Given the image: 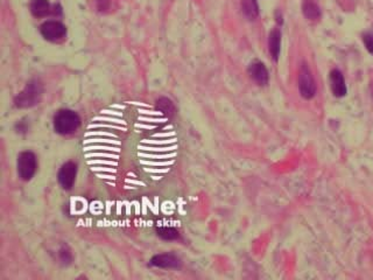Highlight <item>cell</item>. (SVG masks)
I'll return each mask as SVG.
<instances>
[{
	"label": "cell",
	"instance_id": "2",
	"mask_svg": "<svg viewBox=\"0 0 373 280\" xmlns=\"http://www.w3.org/2000/svg\"><path fill=\"white\" fill-rule=\"evenodd\" d=\"M44 93L42 84L38 81H32L26 88L18 95L16 98V105L18 108H31L40 102V98Z\"/></svg>",
	"mask_w": 373,
	"mask_h": 280
},
{
	"label": "cell",
	"instance_id": "7",
	"mask_svg": "<svg viewBox=\"0 0 373 280\" xmlns=\"http://www.w3.org/2000/svg\"><path fill=\"white\" fill-rule=\"evenodd\" d=\"M151 265L161 268H177L180 267V259L172 253L156 254L151 259Z\"/></svg>",
	"mask_w": 373,
	"mask_h": 280
},
{
	"label": "cell",
	"instance_id": "11",
	"mask_svg": "<svg viewBox=\"0 0 373 280\" xmlns=\"http://www.w3.org/2000/svg\"><path fill=\"white\" fill-rule=\"evenodd\" d=\"M302 12L309 20H317L321 17L319 7L312 0H304L303 4H302Z\"/></svg>",
	"mask_w": 373,
	"mask_h": 280
},
{
	"label": "cell",
	"instance_id": "13",
	"mask_svg": "<svg viewBox=\"0 0 373 280\" xmlns=\"http://www.w3.org/2000/svg\"><path fill=\"white\" fill-rule=\"evenodd\" d=\"M31 11L35 17H46L51 12V5L47 0H33L31 4Z\"/></svg>",
	"mask_w": 373,
	"mask_h": 280
},
{
	"label": "cell",
	"instance_id": "5",
	"mask_svg": "<svg viewBox=\"0 0 373 280\" xmlns=\"http://www.w3.org/2000/svg\"><path fill=\"white\" fill-rule=\"evenodd\" d=\"M40 32L46 40L48 41H59L65 38L67 33V28L60 21H46L40 28Z\"/></svg>",
	"mask_w": 373,
	"mask_h": 280
},
{
	"label": "cell",
	"instance_id": "9",
	"mask_svg": "<svg viewBox=\"0 0 373 280\" xmlns=\"http://www.w3.org/2000/svg\"><path fill=\"white\" fill-rule=\"evenodd\" d=\"M330 83H331L332 94L335 95L336 97H343V96H345L346 94L345 81H344V77L339 70L335 69L330 73Z\"/></svg>",
	"mask_w": 373,
	"mask_h": 280
},
{
	"label": "cell",
	"instance_id": "3",
	"mask_svg": "<svg viewBox=\"0 0 373 280\" xmlns=\"http://www.w3.org/2000/svg\"><path fill=\"white\" fill-rule=\"evenodd\" d=\"M37 171V157L30 151L23 152L18 158V174L25 181L31 180Z\"/></svg>",
	"mask_w": 373,
	"mask_h": 280
},
{
	"label": "cell",
	"instance_id": "15",
	"mask_svg": "<svg viewBox=\"0 0 373 280\" xmlns=\"http://www.w3.org/2000/svg\"><path fill=\"white\" fill-rule=\"evenodd\" d=\"M158 110L166 116H173L175 113V106L168 98H160L158 101Z\"/></svg>",
	"mask_w": 373,
	"mask_h": 280
},
{
	"label": "cell",
	"instance_id": "1",
	"mask_svg": "<svg viewBox=\"0 0 373 280\" xmlns=\"http://www.w3.org/2000/svg\"><path fill=\"white\" fill-rule=\"evenodd\" d=\"M80 125V116L72 110H60L54 118V129L60 134H72Z\"/></svg>",
	"mask_w": 373,
	"mask_h": 280
},
{
	"label": "cell",
	"instance_id": "8",
	"mask_svg": "<svg viewBox=\"0 0 373 280\" xmlns=\"http://www.w3.org/2000/svg\"><path fill=\"white\" fill-rule=\"evenodd\" d=\"M248 73L252 79L257 82L259 86H266L268 83V72L264 66V63L255 61L251 63L250 68H248Z\"/></svg>",
	"mask_w": 373,
	"mask_h": 280
},
{
	"label": "cell",
	"instance_id": "6",
	"mask_svg": "<svg viewBox=\"0 0 373 280\" xmlns=\"http://www.w3.org/2000/svg\"><path fill=\"white\" fill-rule=\"evenodd\" d=\"M76 174H77V166L75 162H66L65 165L62 166L61 169L59 172V182L60 185L62 186V188L65 189H72V187L74 186L75 179H76Z\"/></svg>",
	"mask_w": 373,
	"mask_h": 280
},
{
	"label": "cell",
	"instance_id": "17",
	"mask_svg": "<svg viewBox=\"0 0 373 280\" xmlns=\"http://www.w3.org/2000/svg\"><path fill=\"white\" fill-rule=\"evenodd\" d=\"M364 44H365V47H366L367 51L373 54V35L372 34L365 35Z\"/></svg>",
	"mask_w": 373,
	"mask_h": 280
},
{
	"label": "cell",
	"instance_id": "16",
	"mask_svg": "<svg viewBox=\"0 0 373 280\" xmlns=\"http://www.w3.org/2000/svg\"><path fill=\"white\" fill-rule=\"evenodd\" d=\"M59 258L63 264L67 265L72 261L73 256H72V253H70V251L67 249V246H62L61 249L59 250Z\"/></svg>",
	"mask_w": 373,
	"mask_h": 280
},
{
	"label": "cell",
	"instance_id": "12",
	"mask_svg": "<svg viewBox=\"0 0 373 280\" xmlns=\"http://www.w3.org/2000/svg\"><path fill=\"white\" fill-rule=\"evenodd\" d=\"M241 10L244 16L250 20H254L259 16L257 0H241Z\"/></svg>",
	"mask_w": 373,
	"mask_h": 280
},
{
	"label": "cell",
	"instance_id": "10",
	"mask_svg": "<svg viewBox=\"0 0 373 280\" xmlns=\"http://www.w3.org/2000/svg\"><path fill=\"white\" fill-rule=\"evenodd\" d=\"M269 53H271L273 60H278L280 54V47H281V33L279 30H273L269 34Z\"/></svg>",
	"mask_w": 373,
	"mask_h": 280
},
{
	"label": "cell",
	"instance_id": "4",
	"mask_svg": "<svg viewBox=\"0 0 373 280\" xmlns=\"http://www.w3.org/2000/svg\"><path fill=\"white\" fill-rule=\"evenodd\" d=\"M298 90L304 99H311L315 96V81L312 79L311 72L309 70L307 65L302 66L300 73H298Z\"/></svg>",
	"mask_w": 373,
	"mask_h": 280
},
{
	"label": "cell",
	"instance_id": "14",
	"mask_svg": "<svg viewBox=\"0 0 373 280\" xmlns=\"http://www.w3.org/2000/svg\"><path fill=\"white\" fill-rule=\"evenodd\" d=\"M156 232H158V236L165 240H174L179 238V231L172 228V226H160V228L156 229Z\"/></svg>",
	"mask_w": 373,
	"mask_h": 280
}]
</instances>
